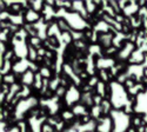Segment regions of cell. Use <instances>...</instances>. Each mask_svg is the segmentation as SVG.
Listing matches in <instances>:
<instances>
[{
  "mask_svg": "<svg viewBox=\"0 0 147 132\" xmlns=\"http://www.w3.org/2000/svg\"><path fill=\"white\" fill-rule=\"evenodd\" d=\"M109 117L113 123V132H127L132 126V118L125 110L113 109L109 112Z\"/></svg>",
  "mask_w": 147,
  "mask_h": 132,
  "instance_id": "1",
  "label": "cell"
},
{
  "mask_svg": "<svg viewBox=\"0 0 147 132\" xmlns=\"http://www.w3.org/2000/svg\"><path fill=\"white\" fill-rule=\"evenodd\" d=\"M111 105L113 104L115 110H124L128 102V93L124 85L114 81L111 84Z\"/></svg>",
  "mask_w": 147,
  "mask_h": 132,
  "instance_id": "2",
  "label": "cell"
},
{
  "mask_svg": "<svg viewBox=\"0 0 147 132\" xmlns=\"http://www.w3.org/2000/svg\"><path fill=\"white\" fill-rule=\"evenodd\" d=\"M64 95H65V102L69 106H72L73 104H76L80 99V92L74 86H71L69 89H67V91L65 92ZM73 106H74V105H73Z\"/></svg>",
  "mask_w": 147,
  "mask_h": 132,
  "instance_id": "3",
  "label": "cell"
},
{
  "mask_svg": "<svg viewBox=\"0 0 147 132\" xmlns=\"http://www.w3.org/2000/svg\"><path fill=\"white\" fill-rule=\"evenodd\" d=\"M96 132H113V123L111 117H104L100 119V122L96 124L95 127Z\"/></svg>",
  "mask_w": 147,
  "mask_h": 132,
  "instance_id": "4",
  "label": "cell"
},
{
  "mask_svg": "<svg viewBox=\"0 0 147 132\" xmlns=\"http://www.w3.org/2000/svg\"><path fill=\"white\" fill-rule=\"evenodd\" d=\"M34 79H35L34 73H33L31 70L26 71L25 73H22V77H21V81H22V84H24V85H27V86L32 85L33 81H34Z\"/></svg>",
  "mask_w": 147,
  "mask_h": 132,
  "instance_id": "5",
  "label": "cell"
},
{
  "mask_svg": "<svg viewBox=\"0 0 147 132\" xmlns=\"http://www.w3.org/2000/svg\"><path fill=\"white\" fill-rule=\"evenodd\" d=\"M25 19H26V21H28V22L38 21V19H39V13H38V12H35V11H33L32 8H30V9L26 11Z\"/></svg>",
  "mask_w": 147,
  "mask_h": 132,
  "instance_id": "6",
  "label": "cell"
},
{
  "mask_svg": "<svg viewBox=\"0 0 147 132\" xmlns=\"http://www.w3.org/2000/svg\"><path fill=\"white\" fill-rule=\"evenodd\" d=\"M31 6H32V9L35 11V12H41V9L44 8L45 4L42 1H31Z\"/></svg>",
  "mask_w": 147,
  "mask_h": 132,
  "instance_id": "7",
  "label": "cell"
},
{
  "mask_svg": "<svg viewBox=\"0 0 147 132\" xmlns=\"http://www.w3.org/2000/svg\"><path fill=\"white\" fill-rule=\"evenodd\" d=\"M1 132H20V130L18 129V127H9V129H5V126L3 125V127H1Z\"/></svg>",
  "mask_w": 147,
  "mask_h": 132,
  "instance_id": "8",
  "label": "cell"
},
{
  "mask_svg": "<svg viewBox=\"0 0 147 132\" xmlns=\"http://www.w3.org/2000/svg\"><path fill=\"white\" fill-rule=\"evenodd\" d=\"M127 132H137V131H136V129H134V127H131V129H129Z\"/></svg>",
  "mask_w": 147,
  "mask_h": 132,
  "instance_id": "9",
  "label": "cell"
}]
</instances>
